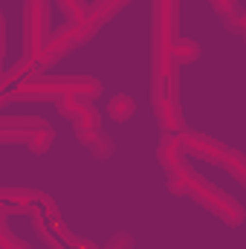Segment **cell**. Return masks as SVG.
Here are the masks:
<instances>
[{
  "mask_svg": "<svg viewBox=\"0 0 246 249\" xmlns=\"http://www.w3.org/2000/svg\"><path fill=\"white\" fill-rule=\"evenodd\" d=\"M26 53L38 58L47 35V0H26Z\"/></svg>",
  "mask_w": 246,
  "mask_h": 249,
  "instance_id": "6da1fadb",
  "label": "cell"
},
{
  "mask_svg": "<svg viewBox=\"0 0 246 249\" xmlns=\"http://www.w3.org/2000/svg\"><path fill=\"white\" fill-rule=\"evenodd\" d=\"M64 116H70L78 127H96V122H99V116H96L93 105L72 102V99H67V102H64Z\"/></svg>",
  "mask_w": 246,
  "mask_h": 249,
  "instance_id": "7a4b0ae2",
  "label": "cell"
},
{
  "mask_svg": "<svg viewBox=\"0 0 246 249\" xmlns=\"http://www.w3.org/2000/svg\"><path fill=\"white\" fill-rule=\"evenodd\" d=\"M130 113H133V102H130L127 96H119V99L110 102V116H113L116 122H124Z\"/></svg>",
  "mask_w": 246,
  "mask_h": 249,
  "instance_id": "3957f363",
  "label": "cell"
},
{
  "mask_svg": "<svg viewBox=\"0 0 246 249\" xmlns=\"http://www.w3.org/2000/svg\"><path fill=\"white\" fill-rule=\"evenodd\" d=\"M0 58H3V20H0Z\"/></svg>",
  "mask_w": 246,
  "mask_h": 249,
  "instance_id": "277c9868",
  "label": "cell"
}]
</instances>
